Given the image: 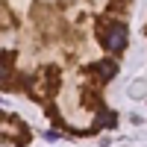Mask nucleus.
Here are the masks:
<instances>
[{
	"mask_svg": "<svg viewBox=\"0 0 147 147\" xmlns=\"http://www.w3.org/2000/svg\"><path fill=\"white\" fill-rule=\"evenodd\" d=\"M88 71H91V74H97L100 80H112L115 74H118V65H115V62H109V59H103V62H94Z\"/></svg>",
	"mask_w": 147,
	"mask_h": 147,
	"instance_id": "nucleus-2",
	"label": "nucleus"
},
{
	"mask_svg": "<svg viewBox=\"0 0 147 147\" xmlns=\"http://www.w3.org/2000/svg\"><path fill=\"white\" fill-rule=\"evenodd\" d=\"M115 121H118L115 112H103V115H97V124L94 127H115Z\"/></svg>",
	"mask_w": 147,
	"mask_h": 147,
	"instance_id": "nucleus-3",
	"label": "nucleus"
},
{
	"mask_svg": "<svg viewBox=\"0 0 147 147\" xmlns=\"http://www.w3.org/2000/svg\"><path fill=\"white\" fill-rule=\"evenodd\" d=\"M97 38H100V44L106 47L109 53H121L127 47V24H121V21L106 24V27L97 32Z\"/></svg>",
	"mask_w": 147,
	"mask_h": 147,
	"instance_id": "nucleus-1",
	"label": "nucleus"
}]
</instances>
